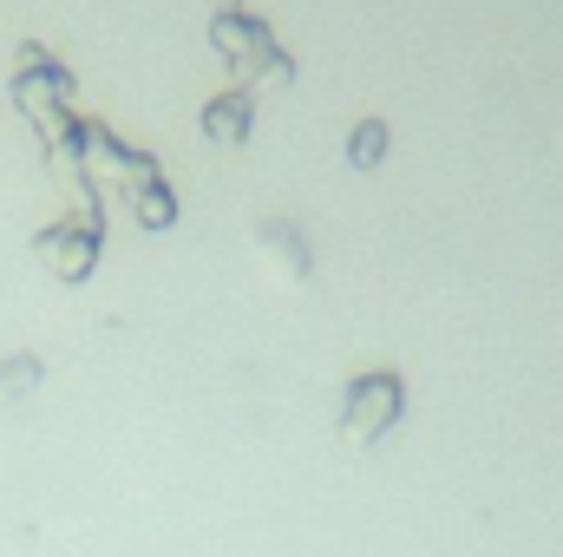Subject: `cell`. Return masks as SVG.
Returning <instances> with one entry per match:
<instances>
[{"instance_id": "7a4b0ae2", "label": "cell", "mask_w": 563, "mask_h": 557, "mask_svg": "<svg viewBox=\"0 0 563 557\" xmlns=\"http://www.w3.org/2000/svg\"><path fill=\"white\" fill-rule=\"evenodd\" d=\"M99 243H106V237H99V230H86V223H73V217L33 237L40 263H46L59 282H86V276H92V263H99Z\"/></svg>"}, {"instance_id": "9c48e42d", "label": "cell", "mask_w": 563, "mask_h": 557, "mask_svg": "<svg viewBox=\"0 0 563 557\" xmlns=\"http://www.w3.org/2000/svg\"><path fill=\"white\" fill-rule=\"evenodd\" d=\"M46 66H59L40 40H20V53H13V79H26V73H46Z\"/></svg>"}, {"instance_id": "8992f818", "label": "cell", "mask_w": 563, "mask_h": 557, "mask_svg": "<svg viewBox=\"0 0 563 557\" xmlns=\"http://www.w3.org/2000/svg\"><path fill=\"white\" fill-rule=\"evenodd\" d=\"M40 381H46V361H40V354H26V348H20V354H7V361H0V401H26Z\"/></svg>"}, {"instance_id": "30bf717a", "label": "cell", "mask_w": 563, "mask_h": 557, "mask_svg": "<svg viewBox=\"0 0 563 557\" xmlns=\"http://www.w3.org/2000/svg\"><path fill=\"white\" fill-rule=\"evenodd\" d=\"M288 79H295V66H288V59H269V66H263V86H288Z\"/></svg>"}, {"instance_id": "ba28073f", "label": "cell", "mask_w": 563, "mask_h": 557, "mask_svg": "<svg viewBox=\"0 0 563 557\" xmlns=\"http://www.w3.org/2000/svg\"><path fill=\"white\" fill-rule=\"evenodd\" d=\"M263 243H276L282 276H308V250H301V237H295L288 223H263Z\"/></svg>"}, {"instance_id": "3957f363", "label": "cell", "mask_w": 563, "mask_h": 557, "mask_svg": "<svg viewBox=\"0 0 563 557\" xmlns=\"http://www.w3.org/2000/svg\"><path fill=\"white\" fill-rule=\"evenodd\" d=\"M210 40H217V53H223L230 66H243V59L269 66V59H276L269 26H263V20H250V13H217V20H210Z\"/></svg>"}, {"instance_id": "6da1fadb", "label": "cell", "mask_w": 563, "mask_h": 557, "mask_svg": "<svg viewBox=\"0 0 563 557\" xmlns=\"http://www.w3.org/2000/svg\"><path fill=\"white\" fill-rule=\"evenodd\" d=\"M400 381L394 374H367V381H354L347 387V414H341V433L347 439H361V446H374L394 419H400Z\"/></svg>"}, {"instance_id": "52a82bcc", "label": "cell", "mask_w": 563, "mask_h": 557, "mask_svg": "<svg viewBox=\"0 0 563 557\" xmlns=\"http://www.w3.org/2000/svg\"><path fill=\"white\" fill-rule=\"evenodd\" d=\"M380 157H387V125H380V119H361V125L347 132V164H354V171H374Z\"/></svg>"}, {"instance_id": "277c9868", "label": "cell", "mask_w": 563, "mask_h": 557, "mask_svg": "<svg viewBox=\"0 0 563 557\" xmlns=\"http://www.w3.org/2000/svg\"><path fill=\"white\" fill-rule=\"evenodd\" d=\"M250 112H256V92H223L203 106V132L217 144H243L250 139Z\"/></svg>"}, {"instance_id": "5b68a950", "label": "cell", "mask_w": 563, "mask_h": 557, "mask_svg": "<svg viewBox=\"0 0 563 557\" xmlns=\"http://www.w3.org/2000/svg\"><path fill=\"white\" fill-rule=\"evenodd\" d=\"M132 217H139L144 230H170V223H177V197H170V184H164V177L132 190Z\"/></svg>"}]
</instances>
